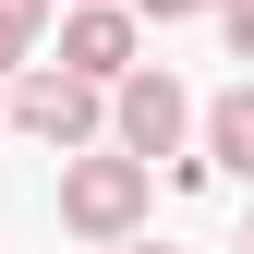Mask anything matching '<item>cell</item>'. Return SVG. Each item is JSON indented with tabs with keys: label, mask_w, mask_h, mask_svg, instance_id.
<instances>
[{
	"label": "cell",
	"mask_w": 254,
	"mask_h": 254,
	"mask_svg": "<svg viewBox=\"0 0 254 254\" xmlns=\"http://www.w3.org/2000/svg\"><path fill=\"white\" fill-rule=\"evenodd\" d=\"M97 121H109V85L61 73V61H37V73L12 85V133H37V145H61V157H85V145H97Z\"/></svg>",
	"instance_id": "cell-2"
},
{
	"label": "cell",
	"mask_w": 254,
	"mask_h": 254,
	"mask_svg": "<svg viewBox=\"0 0 254 254\" xmlns=\"http://www.w3.org/2000/svg\"><path fill=\"white\" fill-rule=\"evenodd\" d=\"M121 254H170V242H121Z\"/></svg>",
	"instance_id": "cell-9"
},
{
	"label": "cell",
	"mask_w": 254,
	"mask_h": 254,
	"mask_svg": "<svg viewBox=\"0 0 254 254\" xmlns=\"http://www.w3.org/2000/svg\"><path fill=\"white\" fill-rule=\"evenodd\" d=\"M0 121H12V109H0Z\"/></svg>",
	"instance_id": "cell-11"
},
{
	"label": "cell",
	"mask_w": 254,
	"mask_h": 254,
	"mask_svg": "<svg viewBox=\"0 0 254 254\" xmlns=\"http://www.w3.org/2000/svg\"><path fill=\"white\" fill-rule=\"evenodd\" d=\"M206 170H230V182H254V85H230V97L206 109Z\"/></svg>",
	"instance_id": "cell-5"
},
{
	"label": "cell",
	"mask_w": 254,
	"mask_h": 254,
	"mask_svg": "<svg viewBox=\"0 0 254 254\" xmlns=\"http://www.w3.org/2000/svg\"><path fill=\"white\" fill-rule=\"evenodd\" d=\"M37 24H49V0H0V73H37Z\"/></svg>",
	"instance_id": "cell-6"
},
{
	"label": "cell",
	"mask_w": 254,
	"mask_h": 254,
	"mask_svg": "<svg viewBox=\"0 0 254 254\" xmlns=\"http://www.w3.org/2000/svg\"><path fill=\"white\" fill-rule=\"evenodd\" d=\"M182 121H194V97H182L170 73H133V85L109 97V133H121V157H145V170L182 145Z\"/></svg>",
	"instance_id": "cell-4"
},
{
	"label": "cell",
	"mask_w": 254,
	"mask_h": 254,
	"mask_svg": "<svg viewBox=\"0 0 254 254\" xmlns=\"http://www.w3.org/2000/svg\"><path fill=\"white\" fill-rule=\"evenodd\" d=\"M133 12H157V24H182V12H230V0H133Z\"/></svg>",
	"instance_id": "cell-8"
},
{
	"label": "cell",
	"mask_w": 254,
	"mask_h": 254,
	"mask_svg": "<svg viewBox=\"0 0 254 254\" xmlns=\"http://www.w3.org/2000/svg\"><path fill=\"white\" fill-rule=\"evenodd\" d=\"M218 24H230V61H254V0H230Z\"/></svg>",
	"instance_id": "cell-7"
},
{
	"label": "cell",
	"mask_w": 254,
	"mask_h": 254,
	"mask_svg": "<svg viewBox=\"0 0 254 254\" xmlns=\"http://www.w3.org/2000/svg\"><path fill=\"white\" fill-rule=\"evenodd\" d=\"M109 254H121V242H109Z\"/></svg>",
	"instance_id": "cell-12"
},
{
	"label": "cell",
	"mask_w": 254,
	"mask_h": 254,
	"mask_svg": "<svg viewBox=\"0 0 254 254\" xmlns=\"http://www.w3.org/2000/svg\"><path fill=\"white\" fill-rule=\"evenodd\" d=\"M242 254H254V218H242Z\"/></svg>",
	"instance_id": "cell-10"
},
{
	"label": "cell",
	"mask_w": 254,
	"mask_h": 254,
	"mask_svg": "<svg viewBox=\"0 0 254 254\" xmlns=\"http://www.w3.org/2000/svg\"><path fill=\"white\" fill-rule=\"evenodd\" d=\"M61 73H85V85H133L145 61H133V0H73L61 12Z\"/></svg>",
	"instance_id": "cell-3"
},
{
	"label": "cell",
	"mask_w": 254,
	"mask_h": 254,
	"mask_svg": "<svg viewBox=\"0 0 254 254\" xmlns=\"http://www.w3.org/2000/svg\"><path fill=\"white\" fill-rule=\"evenodd\" d=\"M145 194H157V170H145V157H121V145H97V157H61V230H73L85 254L133 242Z\"/></svg>",
	"instance_id": "cell-1"
}]
</instances>
